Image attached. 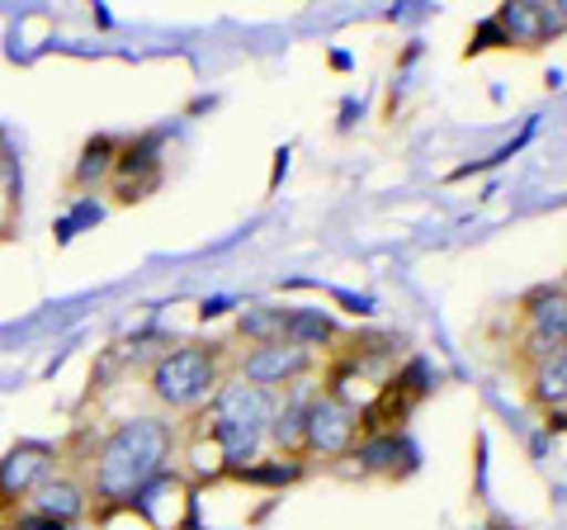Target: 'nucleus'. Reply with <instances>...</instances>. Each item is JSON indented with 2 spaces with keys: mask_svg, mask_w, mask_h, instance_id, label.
I'll return each instance as SVG.
<instances>
[{
  "mask_svg": "<svg viewBox=\"0 0 567 530\" xmlns=\"http://www.w3.org/2000/svg\"><path fill=\"white\" fill-rule=\"evenodd\" d=\"M181 446V431H175L171 417H133L118 421L95 446L91 459V492L110 507H128L147 492L156 479L166 473V465L175 459Z\"/></svg>",
  "mask_w": 567,
  "mask_h": 530,
  "instance_id": "f257e3e1",
  "label": "nucleus"
},
{
  "mask_svg": "<svg viewBox=\"0 0 567 530\" xmlns=\"http://www.w3.org/2000/svg\"><path fill=\"white\" fill-rule=\"evenodd\" d=\"M275 408H279V398L265 394V388L223 379V388L213 394V440H218L227 469H237L241 459H256L260 440L270 436Z\"/></svg>",
  "mask_w": 567,
  "mask_h": 530,
  "instance_id": "f03ea898",
  "label": "nucleus"
},
{
  "mask_svg": "<svg viewBox=\"0 0 567 530\" xmlns=\"http://www.w3.org/2000/svg\"><path fill=\"white\" fill-rule=\"evenodd\" d=\"M147 388H152V398L171 412L199 408V402H208L223 388V346L189 342V346L166 350V356L152 365Z\"/></svg>",
  "mask_w": 567,
  "mask_h": 530,
  "instance_id": "7ed1b4c3",
  "label": "nucleus"
},
{
  "mask_svg": "<svg viewBox=\"0 0 567 530\" xmlns=\"http://www.w3.org/2000/svg\"><path fill=\"white\" fill-rule=\"evenodd\" d=\"M360 440V408H350L341 394H312L303 408V446L308 455L341 459Z\"/></svg>",
  "mask_w": 567,
  "mask_h": 530,
  "instance_id": "20e7f679",
  "label": "nucleus"
},
{
  "mask_svg": "<svg viewBox=\"0 0 567 530\" xmlns=\"http://www.w3.org/2000/svg\"><path fill=\"white\" fill-rule=\"evenodd\" d=\"M58 459L62 455L48 440H20L0 455V511H14L24 498H33L39 483L58 473Z\"/></svg>",
  "mask_w": 567,
  "mask_h": 530,
  "instance_id": "39448f33",
  "label": "nucleus"
},
{
  "mask_svg": "<svg viewBox=\"0 0 567 530\" xmlns=\"http://www.w3.org/2000/svg\"><path fill=\"white\" fill-rule=\"evenodd\" d=\"M312 360H317L312 350L289 346V342L251 346V350H246V356L237 360V379L251 384V388H265V394H284V388H293L298 379H308Z\"/></svg>",
  "mask_w": 567,
  "mask_h": 530,
  "instance_id": "423d86ee",
  "label": "nucleus"
},
{
  "mask_svg": "<svg viewBox=\"0 0 567 530\" xmlns=\"http://www.w3.org/2000/svg\"><path fill=\"white\" fill-rule=\"evenodd\" d=\"M492 29L502 33L506 48H544L548 39L563 33V6H529V0H516V6L496 10Z\"/></svg>",
  "mask_w": 567,
  "mask_h": 530,
  "instance_id": "0eeeda50",
  "label": "nucleus"
},
{
  "mask_svg": "<svg viewBox=\"0 0 567 530\" xmlns=\"http://www.w3.org/2000/svg\"><path fill=\"white\" fill-rule=\"evenodd\" d=\"M162 185V156H156V137H142V143L118 147L114 162V200L118 204H137Z\"/></svg>",
  "mask_w": 567,
  "mask_h": 530,
  "instance_id": "6e6552de",
  "label": "nucleus"
},
{
  "mask_svg": "<svg viewBox=\"0 0 567 530\" xmlns=\"http://www.w3.org/2000/svg\"><path fill=\"white\" fill-rule=\"evenodd\" d=\"M85 507H91V488H85L81 479H71V473H52V479L39 483V492H33V511L48 521H81Z\"/></svg>",
  "mask_w": 567,
  "mask_h": 530,
  "instance_id": "1a4fd4ad",
  "label": "nucleus"
},
{
  "mask_svg": "<svg viewBox=\"0 0 567 530\" xmlns=\"http://www.w3.org/2000/svg\"><path fill=\"white\" fill-rule=\"evenodd\" d=\"M350 455L360 459L364 473H388V479H398V473L412 469V459H416V450L402 440V431H379V436L354 440Z\"/></svg>",
  "mask_w": 567,
  "mask_h": 530,
  "instance_id": "9d476101",
  "label": "nucleus"
},
{
  "mask_svg": "<svg viewBox=\"0 0 567 530\" xmlns=\"http://www.w3.org/2000/svg\"><path fill=\"white\" fill-rule=\"evenodd\" d=\"M525 332L535 337H548V342H567V294L563 285H539L535 294H525Z\"/></svg>",
  "mask_w": 567,
  "mask_h": 530,
  "instance_id": "9b49d317",
  "label": "nucleus"
},
{
  "mask_svg": "<svg viewBox=\"0 0 567 530\" xmlns=\"http://www.w3.org/2000/svg\"><path fill=\"white\" fill-rule=\"evenodd\" d=\"M529 398H535L539 412H554V427L563 421V398H567V350L563 356H548L544 365L529 369Z\"/></svg>",
  "mask_w": 567,
  "mask_h": 530,
  "instance_id": "f8f14e48",
  "label": "nucleus"
},
{
  "mask_svg": "<svg viewBox=\"0 0 567 530\" xmlns=\"http://www.w3.org/2000/svg\"><path fill=\"white\" fill-rule=\"evenodd\" d=\"M336 337H341V327H336L331 313H322V308H289V317H284V342L303 346L312 356Z\"/></svg>",
  "mask_w": 567,
  "mask_h": 530,
  "instance_id": "ddd939ff",
  "label": "nucleus"
},
{
  "mask_svg": "<svg viewBox=\"0 0 567 530\" xmlns=\"http://www.w3.org/2000/svg\"><path fill=\"white\" fill-rule=\"evenodd\" d=\"M114 162H118V143H114V137H91V143L81 147L76 171H71V185H76V190H91V185H100V181H110Z\"/></svg>",
  "mask_w": 567,
  "mask_h": 530,
  "instance_id": "4468645a",
  "label": "nucleus"
},
{
  "mask_svg": "<svg viewBox=\"0 0 567 530\" xmlns=\"http://www.w3.org/2000/svg\"><path fill=\"white\" fill-rule=\"evenodd\" d=\"M284 317L289 308H275V304H260V308H246L237 317V332L251 346H270V342H284Z\"/></svg>",
  "mask_w": 567,
  "mask_h": 530,
  "instance_id": "2eb2a0df",
  "label": "nucleus"
},
{
  "mask_svg": "<svg viewBox=\"0 0 567 530\" xmlns=\"http://www.w3.org/2000/svg\"><path fill=\"white\" fill-rule=\"evenodd\" d=\"M303 408H308V398L284 402V408H275V421H270V440L289 455H298V446H303Z\"/></svg>",
  "mask_w": 567,
  "mask_h": 530,
  "instance_id": "dca6fc26",
  "label": "nucleus"
},
{
  "mask_svg": "<svg viewBox=\"0 0 567 530\" xmlns=\"http://www.w3.org/2000/svg\"><path fill=\"white\" fill-rule=\"evenodd\" d=\"M237 479H251V483H289V479H298V465H237L233 469Z\"/></svg>",
  "mask_w": 567,
  "mask_h": 530,
  "instance_id": "f3484780",
  "label": "nucleus"
},
{
  "mask_svg": "<svg viewBox=\"0 0 567 530\" xmlns=\"http://www.w3.org/2000/svg\"><path fill=\"white\" fill-rule=\"evenodd\" d=\"M14 530H66V526L62 521H48V517L33 511V517H14Z\"/></svg>",
  "mask_w": 567,
  "mask_h": 530,
  "instance_id": "a211bd4d",
  "label": "nucleus"
}]
</instances>
